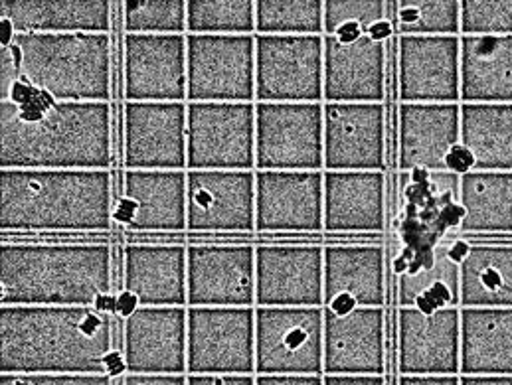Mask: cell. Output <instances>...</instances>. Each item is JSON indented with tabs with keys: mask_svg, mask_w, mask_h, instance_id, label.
I'll list each match as a JSON object with an SVG mask.
<instances>
[{
	"mask_svg": "<svg viewBox=\"0 0 512 385\" xmlns=\"http://www.w3.org/2000/svg\"><path fill=\"white\" fill-rule=\"evenodd\" d=\"M20 54L12 44L10 48H0V101H8L14 83L20 79Z\"/></svg>",
	"mask_w": 512,
	"mask_h": 385,
	"instance_id": "43",
	"label": "cell"
},
{
	"mask_svg": "<svg viewBox=\"0 0 512 385\" xmlns=\"http://www.w3.org/2000/svg\"><path fill=\"white\" fill-rule=\"evenodd\" d=\"M461 36H512V0H461Z\"/></svg>",
	"mask_w": 512,
	"mask_h": 385,
	"instance_id": "41",
	"label": "cell"
},
{
	"mask_svg": "<svg viewBox=\"0 0 512 385\" xmlns=\"http://www.w3.org/2000/svg\"><path fill=\"white\" fill-rule=\"evenodd\" d=\"M398 385H461V376H400Z\"/></svg>",
	"mask_w": 512,
	"mask_h": 385,
	"instance_id": "48",
	"label": "cell"
},
{
	"mask_svg": "<svg viewBox=\"0 0 512 385\" xmlns=\"http://www.w3.org/2000/svg\"><path fill=\"white\" fill-rule=\"evenodd\" d=\"M461 145L477 172H512V103H461Z\"/></svg>",
	"mask_w": 512,
	"mask_h": 385,
	"instance_id": "32",
	"label": "cell"
},
{
	"mask_svg": "<svg viewBox=\"0 0 512 385\" xmlns=\"http://www.w3.org/2000/svg\"><path fill=\"white\" fill-rule=\"evenodd\" d=\"M386 230V172H325V233Z\"/></svg>",
	"mask_w": 512,
	"mask_h": 385,
	"instance_id": "28",
	"label": "cell"
},
{
	"mask_svg": "<svg viewBox=\"0 0 512 385\" xmlns=\"http://www.w3.org/2000/svg\"><path fill=\"white\" fill-rule=\"evenodd\" d=\"M0 385H113L99 374H0Z\"/></svg>",
	"mask_w": 512,
	"mask_h": 385,
	"instance_id": "42",
	"label": "cell"
},
{
	"mask_svg": "<svg viewBox=\"0 0 512 385\" xmlns=\"http://www.w3.org/2000/svg\"><path fill=\"white\" fill-rule=\"evenodd\" d=\"M119 385H186V376L167 374H123Z\"/></svg>",
	"mask_w": 512,
	"mask_h": 385,
	"instance_id": "45",
	"label": "cell"
},
{
	"mask_svg": "<svg viewBox=\"0 0 512 385\" xmlns=\"http://www.w3.org/2000/svg\"><path fill=\"white\" fill-rule=\"evenodd\" d=\"M186 233H256V170H186Z\"/></svg>",
	"mask_w": 512,
	"mask_h": 385,
	"instance_id": "13",
	"label": "cell"
},
{
	"mask_svg": "<svg viewBox=\"0 0 512 385\" xmlns=\"http://www.w3.org/2000/svg\"><path fill=\"white\" fill-rule=\"evenodd\" d=\"M445 166H447V172H453L457 176H465V174L475 170V160H473L471 153L459 143L451 153L447 154Z\"/></svg>",
	"mask_w": 512,
	"mask_h": 385,
	"instance_id": "46",
	"label": "cell"
},
{
	"mask_svg": "<svg viewBox=\"0 0 512 385\" xmlns=\"http://www.w3.org/2000/svg\"><path fill=\"white\" fill-rule=\"evenodd\" d=\"M186 385H256V376H248V374L186 376Z\"/></svg>",
	"mask_w": 512,
	"mask_h": 385,
	"instance_id": "44",
	"label": "cell"
},
{
	"mask_svg": "<svg viewBox=\"0 0 512 385\" xmlns=\"http://www.w3.org/2000/svg\"><path fill=\"white\" fill-rule=\"evenodd\" d=\"M386 249L372 245H325V308H386Z\"/></svg>",
	"mask_w": 512,
	"mask_h": 385,
	"instance_id": "24",
	"label": "cell"
},
{
	"mask_svg": "<svg viewBox=\"0 0 512 385\" xmlns=\"http://www.w3.org/2000/svg\"><path fill=\"white\" fill-rule=\"evenodd\" d=\"M256 170L325 172V103H256Z\"/></svg>",
	"mask_w": 512,
	"mask_h": 385,
	"instance_id": "10",
	"label": "cell"
},
{
	"mask_svg": "<svg viewBox=\"0 0 512 385\" xmlns=\"http://www.w3.org/2000/svg\"><path fill=\"white\" fill-rule=\"evenodd\" d=\"M123 34L186 36V0H123Z\"/></svg>",
	"mask_w": 512,
	"mask_h": 385,
	"instance_id": "39",
	"label": "cell"
},
{
	"mask_svg": "<svg viewBox=\"0 0 512 385\" xmlns=\"http://www.w3.org/2000/svg\"><path fill=\"white\" fill-rule=\"evenodd\" d=\"M186 376H256V308L188 307Z\"/></svg>",
	"mask_w": 512,
	"mask_h": 385,
	"instance_id": "9",
	"label": "cell"
},
{
	"mask_svg": "<svg viewBox=\"0 0 512 385\" xmlns=\"http://www.w3.org/2000/svg\"><path fill=\"white\" fill-rule=\"evenodd\" d=\"M461 103H512V36H461Z\"/></svg>",
	"mask_w": 512,
	"mask_h": 385,
	"instance_id": "31",
	"label": "cell"
},
{
	"mask_svg": "<svg viewBox=\"0 0 512 385\" xmlns=\"http://www.w3.org/2000/svg\"><path fill=\"white\" fill-rule=\"evenodd\" d=\"M461 233H511L512 172H469L461 176Z\"/></svg>",
	"mask_w": 512,
	"mask_h": 385,
	"instance_id": "34",
	"label": "cell"
},
{
	"mask_svg": "<svg viewBox=\"0 0 512 385\" xmlns=\"http://www.w3.org/2000/svg\"><path fill=\"white\" fill-rule=\"evenodd\" d=\"M109 170H0V228L6 231H109Z\"/></svg>",
	"mask_w": 512,
	"mask_h": 385,
	"instance_id": "4",
	"label": "cell"
},
{
	"mask_svg": "<svg viewBox=\"0 0 512 385\" xmlns=\"http://www.w3.org/2000/svg\"><path fill=\"white\" fill-rule=\"evenodd\" d=\"M256 307L325 308V247L256 245Z\"/></svg>",
	"mask_w": 512,
	"mask_h": 385,
	"instance_id": "14",
	"label": "cell"
},
{
	"mask_svg": "<svg viewBox=\"0 0 512 385\" xmlns=\"http://www.w3.org/2000/svg\"><path fill=\"white\" fill-rule=\"evenodd\" d=\"M188 307L256 308V245H186Z\"/></svg>",
	"mask_w": 512,
	"mask_h": 385,
	"instance_id": "12",
	"label": "cell"
},
{
	"mask_svg": "<svg viewBox=\"0 0 512 385\" xmlns=\"http://www.w3.org/2000/svg\"><path fill=\"white\" fill-rule=\"evenodd\" d=\"M325 376H386L384 308H325Z\"/></svg>",
	"mask_w": 512,
	"mask_h": 385,
	"instance_id": "23",
	"label": "cell"
},
{
	"mask_svg": "<svg viewBox=\"0 0 512 385\" xmlns=\"http://www.w3.org/2000/svg\"><path fill=\"white\" fill-rule=\"evenodd\" d=\"M256 376H325V308L256 307Z\"/></svg>",
	"mask_w": 512,
	"mask_h": 385,
	"instance_id": "6",
	"label": "cell"
},
{
	"mask_svg": "<svg viewBox=\"0 0 512 385\" xmlns=\"http://www.w3.org/2000/svg\"><path fill=\"white\" fill-rule=\"evenodd\" d=\"M386 42L325 36V103H384Z\"/></svg>",
	"mask_w": 512,
	"mask_h": 385,
	"instance_id": "26",
	"label": "cell"
},
{
	"mask_svg": "<svg viewBox=\"0 0 512 385\" xmlns=\"http://www.w3.org/2000/svg\"><path fill=\"white\" fill-rule=\"evenodd\" d=\"M186 170H256V103H186Z\"/></svg>",
	"mask_w": 512,
	"mask_h": 385,
	"instance_id": "8",
	"label": "cell"
},
{
	"mask_svg": "<svg viewBox=\"0 0 512 385\" xmlns=\"http://www.w3.org/2000/svg\"><path fill=\"white\" fill-rule=\"evenodd\" d=\"M256 103H325V36H257Z\"/></svg>",
	"mask_w": 512,
	"mask_h": 385,
	"instance_id": "11",
	"label": "cell"
},
{
	"mask_svg": "<svg viewBox=\"0 0 512 385\" xmlns=\"http://www.w3.org/2000/svg\"><path fill=\"white\" fill-rule=\"evenodd\" d=\"M121 285L139 307H188L186 247L176 243L125 245Z\"/></svg>",
	"mask_w": 512,
	"mask_h": 385,
	"instance_id": "27",
	"label": "cell"
},
{
	"mask_svg": "<svg viewBox=\"0 0 512 385\" xmlns=\"http://www.w3.org/2000/svg\"><path fill=\"white\" fill-rule=\"evenodd\" d=\"M325 385H386V376H323Z\"/></svg>",
	"mask_w": 512,
	"mask_h": 385,
	"instance_id": "49",
	"label": "cell"
},
{
	"mask_svg": "<svg viewBox=\"0 0 512 385\" xmlns=\"http://www.w3.org/2000/svg\"><path fill=\"white\" fill-rule=\"evenodd\" d=\"M186 103H256V36L186 34Z\"/></svg>",
	"mask_w": 512,
	"mask_h": 385,
	"instance_id": "7",
	"label": "cell"
},
{
	"mask_svg": "<svg viewBox=\"0 0 512 385\" xmlns=\"http://www.w3.org/2000/svg\"><path fill=\"white\" fill-rule=\"evenodd\" d=\"M256 233H325V172L256 170Z\"/></svg>",
	"mask_w": 512,
	"mask_h": 385,
	"instance_id": "15",
	"label": "cell"
},
{
	"mask_svg": "<svg viewBox=\"0 0 512 385\" xmlns=\"http://www.w3.org/2000/svg\"><path fill=\"white\" fill-rule=\"evenodd\" d=\"M256 385H325L323 376H256Z\"/></svg>",
	"mask_w": 512,
	"mask_h": 385,
	"instance_id": "47",
	"label": "cell"
},
{
	"mask_svg": "<svg viewBox=\"0 0 512 385\" xmlns=\"http://www.w3.org/2000/svg\"><path fill=\"white\" fill-rule=\"evenodd\" d=\"M398 139L402 172H447V154L461 143V103H400Z\"/></svg>",
	"mask_w": 512,
	"mask_h": 385,
	"instance_id": "25",
	"label": "cell"
},
{
	"mask_svg": "<svg viewBox=\"0 0 512 385\" xmlns=\"http://www.w3.org/2000/svg\"><path fill=\"white\" fill-rule=\"evenodd\" d=\"M400 376H461V308H398Z\"/></svg>",
	"mask_w": 512,
	"mask_h": 385,
	"instance_id": "21",
	"label": "cell"
},
{
	"mask_svg": "<svg viewBox=\"0 0 512 385\" xmlns=\"http://www.w3.org/2000/svg\"><path fill=\"white\" fill-rule=\"evenodd\" d=\"M386 105L325 103V172H386Z\"/></svg>",
	"mask_w": 512,
	"mask_h": 385,
	"instance_id": "18",
	"label": "cell"
},
{
	"mask_svg": "<svg viewBox=\"0 0 512 385\" xmlns=\"http://www.w3.org/2000/svg\"><path fill=\"white\" fill-rule=\"evenodd\" d=\"M461 385H512V376H461Z\"/></svg>",
	"mask_w": 512,
	"mask_h": 385,
	"instance_id": "50",
	"label": "cell"
},
{
	"mask_svg": "<svg viewBox=\"0 0 512 385\" xmlns=\"http://www.w3.org/2000/svg\"><path fill=\"white\" fill-rule=\"evenodd\" d=\"M111 218L127 233H186V170H123Z\"/></svg>",
	"mask_w": 512,
	"mask_h": 385,
	"instance_id": "16",
	"label": "cell"
},
{
	"mask_svg": "<svg viewBox=\"0 0 512 385\" xmlns=\"http://www.w3.org/2000/svg\"><path fill=\"white\" fill-rule=\"evenodd\" d=\"M453 241H439L433 263L398 277V305L433 314L441 308H461V267L451 255Z\"/></svg>",
	"mask_w": 512,
	"mask_h": 385,
	"instance_id": "35",
	"label": "cell"
},
{
	"mask_svg": "<svg viewBox=\"0 0 512 385\" xmlns=\"http://www.w3.org/2000/svg\"><path fill=\"white\" fill-rule=\"evenodd\" d=\"M123 101L186 103V36L123 34Z\"/></svg>",
	"mask_w": 512,
	"mask_h": 385,
	"instance_id": "17",
	"label": "cell"
},
{
	"mask_svg": "<svg viewBox=\"0 0 512 385\" xmlns=\"http://www.w3.org/2000/svg\"><path fill=\"white\" fill-rule=\"evenodd\" d=\"M400 103H461V36H398Z\"/></svg>",
	"mask_w": 512,
	"mask_h": 385,
	"instance_id": "22",
	"label": "cell"
},
{
	"mask_svg": "<svg viewBox=\"0 0 512 385\" xmlns=\"http://www.w3.org/2000/svg\"><path fill=\"white\" fill-rule=\"evenodd\" d=\"M461 267V308H512V243H471Z\"/></svg>",
	"mask_w": 512,
	"mask_h": 385,
	"instance_id": "33",
	"label": "cell"
},
{
	"mask_svg": "<svg viewBox=\"0 0 512 385\" xmlns=\"http://www.w3.org/2000/svg\"><path fill=\"white\" fill-rule=\"evenodd\" d=\"M461 376H512V308H461Z\"/></svg>",
	"mask_w": 512,
	"mask_h": 385,
	"instance_id": "30",
	"label": "cell"
},
{
	"mask_svg": "<svg viewBox=\"0 0 512 385\" xmlns=\"http://www.w3.org/2000/svg\"><path fill=\"white\" fill-rule=\"evenodd\" d=\"M188 307H139L123 320L125 374L186 376Z\"/></svg>",
	"mask_w": 512,
	"mask_h": 385,
	"instance_id": "20",
	"label": "cell"
},
{
	"mask_svg": "<svg viewBox=\"0 0 512 385\" xmlns=\"http://www.w3.org/2000/svg\"><path fill=\"white\" fill-rule=\"evenodd\" d=\"M111 121V103H54L26 121L0 101V170H109Z\"/></svg>",
	"mask_w": 512,
	"mask_h": 385,
	"instance_id": "2",
	"label": "cell"
},
{
	"mask_svg": "<svg viewBox=\"0 0 512 385\" xmlns=\"http://www.w3.org/2000/svg\"><path fill=\"white\" fill-rule=\"evenodd\" d=\"M113 6L109 0H2L0 18L16 34H109Z\"/></svg>",
	"mask_w": 512,
	"mask_h": 385,
	"instance_id": "29",
	"label": "cell"
},
{
	"mask_svg": "<svg viewBox=\"0 0 512 385\" xmlns=\"http://www.w3.org/2000/svg\"><path fill=\"white\" fill-rule=\"evenodd\" d=\"M111 295L107 243H4L0 307H97Z\"/></svg>",
	"mask_w": 512,
	"mask_h": 385,
	"instance_id": "3",
	"label": "cell"
},
{
	"mask_svg": "<svg viewBox=\"0 0 512 385\" xmlns=\"http://www.w3.org/2000/svg\"><path fill=\"white\" fill-rule=\"evenodd\" d=\"M0 374H125L113 320L95 307H0Z\"/></svg>",
	"mask_w": 512,
	"mask_h": 385,
	"instance_id": "1",
	"label": "cell"
},
{
	"mask_svg": "<svg viewBox=\"0 0 512 385\" xmlns=\"http://www.w3.org/2000/svg\"><path fill=\"white\" fill-rule=\"evenodd\" d=\"M257 36H325V0H256Z\"/></svg>",
	"mask_w": 512,
	"mask_h": 385,
	"instance_id": "37",
	"label": "cell"
},
{
	"mask_svg": "<svg viewBox=\"0 0 512 385\" xmlns=\"http://www.w3.org/2000/svg\"><path fill=\"white\" fill-rule=\"evenodd\" d=\"M123 170H186V103H123Z\"/></svg>",
	"mask_w": 512,
	"mask_h": 385,
	"instance_id": "19",
	"label": "cell"
},
{
	"mask_svg": "<svg viewBox=\"0 0 512 385\" xmlns=\"http://www.w3.org/2000/svg\"><path fill=\"white\" fill-rule=\"evenodd\" d=\"M186 34L256 36V0H186Z\"/></svg>",
	"mask_w": 512,
	"mask_h": 385,
	"instance_id": "36",
	"label": "cell"
},
{
	"mask_svg": "<svg viewBox=\"0 0 512 385\" xmlns=\"http://www.w3.org/2000/svg\"><path fill=\"white\" fill-rule=\"evenodd\" d=\"M20 74L58 103H111L109 34H16Z\"/></svg>",
	"mask_w": 512,
	"mask_h": 385,
	"instance_id": "5",
	"label": "cell"
},
{
	"mask_svg": "<svg viewBox=\"0 0 512 385\" xmlns=\"http://www.w3.org/2000/svg\"><path fill=\"white\" fill-rule=\"evenodd\" d=\"M392 2L386 0H325V36L341 30L370 34L372 28L390 20Z\"/></svg>",
	"mask_w": 512,
	"mask_h": 385,
	"instance_id": "40",
	"label": "cell"
},
{
	"mask_svg": "<svg viewBox=\"0 0 512 385\" xmlns=\"http://www.w3.org/2000/svg\"><path fill=\"white\" fill-rule=\"evenodd\" d=\"M392 12L398 36H461V0H396Z\"/></svg>",
	"mask_w": 512,
	"mask_h": 385,
	"instance_id": "38",
	"label": "cell"
}]
</instances>
